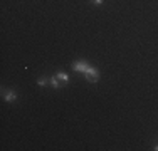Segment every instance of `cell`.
Instances as JSON below:
<instances>
[{"label":"cell","mask_w":158,"mask_h":151,"mask_svg":"<svg viewBox=\"0 0 158 151\" xmlns=\"http://www.w3.org/2000/svg\"><path fill=\"white\" fill-rule=\"evenodd\" d=\"M84 77H86V81H88V82H98V81H99V71H98L96 67L89 66L88 71L84 72Z\"/></svg>","instance_id":"6da1fadb"},{"label":"cell","mask_w":158,"mask_h":151,"mask_svg":"<svg viewBox=\"0 0 158 151\" xmlns=\"http://www.w3.org/2000/svg\"><path fill=\"white\" fill-rule=\"evenodd\" d=\"M89 64L86 62V60H76V62H73V69L76 71V72H82L84 74L86 71H88Z\"/></svg>","instance_id":"7a4b0ae2"},{"label":"cell","mask_w":158,"mask_h":151,"mask_svg":"<svg viewBox=\"0 0 158 151\" xmlns=\"http://www.w3.org/2000/svg\"><path fill=\"white\" fill-rule=\"evenodd\" d=\"M3 99H5L7 103H14V101L17 99V94H15V91H12V89H10V91H7V92L3 94Z\"/></svg>","instance_id":"3957f363"},{"label":"cell","mask_w":158,"mask_h":151,"mask_svg":"<svg viewBox=\"0 0 158 151\" xmlns=\"http://www.w3.org/2000/svg\"><path fill=\"white\" fill-rule=\"evenodd\" d=\"M56 76H57V79H59V81L62 82L64 86H66L67 82H69V76H67L66 72H57V74H56Z\"/></svg>","instance_id":"277c9868"},{"label":"cell","mask_w":158,"mask_h":151,"mask_svg":"<svg viewBox=\"0 0 158 151\" xmlns=\"http://www.w3.org/2000/svg\"><path fill=\"white\" fill-rule=\"evenodd\" d=\"M51 86H52V88L57 89V88H61V86H64V84H62L61 81H59V79H57V76H52V77H51Z\"/></svg>","instance_id":"5b68a950"},{"label":"cell","mask_w":158,"mask_h":151,"mask_svg":"<svg viewBox=\"0 0 158 151\" xmlns=\"http://www.w3.org/2000/svg\"><path fill=\"white\" fill-rule=\"evenodd\" d=\"M37 84H39V86H47V84H51V79L40 77V79H37Z\"/></svg>","instance_id":"8992f818"},{"label":"cell","mask_w":158,"mask_h":151,"mask_svg":"<svg viewBox=\"0 0 158 151\" xmlns=\"http://www.w3.org/2000/svg\"><path fill=\"white\" fill-rule=\"evenodd\" d=\"M91 2H93V3H94V5H101V3H103V2H104V0H91Z\"/></svg>","instance_id":"52a82bcc"},{"label":"cell","mask_w":158,"mask_h":151,"mask_svg":"<svg viewBox=\"0 0 158 151\" xmlns=\"http://www.w3.org/2000/svg\"><path fill=\"white\" fill-rule=\"evenodd\" d=\"M153 149H155V151H158V145H156V146H155V148H153Z\"/></svg>","instance_id":"ba28073f"}]
</instances>
